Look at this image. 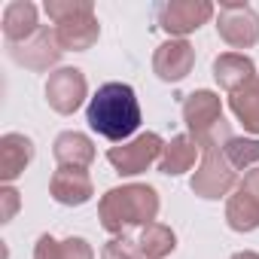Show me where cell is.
<instances>
[{"mask_svg":"<svg viewBox=\"0 0 259 259\" xmlns=\"http://www.w3.org/2000/svg\"><path fill=\"white\" fill-rule=\"evenodd\" d=\"M34 159V141L19 135V132H10L0 138V177L7 183H13Z\"/></svg>","mask_w":259,"mask_h":259,"instance_id":"4fadbf2b","label":"cell"},{"mask_svg":"<svg viewBox=\"0 0 259 259\" xmlns=\"http://www.w3.org/2000/svg\"><path fill=\"white\" fill-rule=\"evenodd\" d=\"M43 25H37V7L31 0H13L4 10V37L7 43H22L34 37Z\"/></svg>","mask_w":259,"mask_h":259,"instance_id":"2e32d148","label":"cell"},{"mask_svg":"<svg viewBox=\"0 0 259 259\" xmlns=\"http://www.w3.org/2000/svg\"><path fill=\"white\" fill-rule=\"evenodd\" d=\"M85 119L92 125V132H98L107 141L122 144L141 125V104H138L135 89L125 82H104L89 101Z\"/></svg>","mask_w":259,"mask_h":259,"instance_id":"6da1fadb","label":"cell"},{"mask_svg":"<svg viewBox=\"0 0 259 259\" xmlns=\"http://www.w3.org/2000/svg\"><path fill=\"white\" fill-rule=\"evenodd\" d=\"M138 259H147V256H138Z\"/></svg>","mask_w":259,"mask_h":259,"instance_id":"83f0119b","label":"cell"},{"mask_svg":"<svg viewBox=\"0 0 259 259\" xmlns=\"http://www.w3.org/2000/svg\"><path fill=\"white\" fill-rule=\"evenodd\" d=\"M235 183H238V177H235V168L229 165L223 147L201 150V165L192 174V192L201 198H223L235 189Z\"/></svg>","mask_w":259,"mask_h":259,"instance_id":"8992f818","label":"cell"},{"mask_svg":"<svg viewBox=\"0 0 259 259\" xmlns=\"http://www.w3.org/2000/svg\"><path fill=\"white\" fill-rule=\"evenodd\" d=\"M229 107L247 132L259 135V76L229 95Z\"/></svg>","mask_w":259,"mask_h":259,"instance_id":"d6986e66","label":"cell"},{"mask_svg":"<svg viewBox=\"0 0 259 259\" xmlns=\"http://www.w3.org/2000/svg\"><path fill=\"white\" fill-rule=\"evenodd\" d=\"M34 259H61V241H55L52 235H40L34 247Z\"/></svg>","mask_w":259,"mask_h":259,"instance_id":"cb8c5ba5","label":"cell"},{"mask_svg":"<svg viewBox=\"0 0 259 259\" xmlns=\"http://www.w3.org/2000/svg\"><path fill=\"white\" fill-rule=\"evenodd\" d=\"M198 144L192 135H177L171 138V144H165L162 150V159H159V171L168 174V177H177L189 168H195V159H198Z\"/></svg>","mask_w":259,"mask_h":259,"instance_id":"ac0fdd59","label":"cell"},{"mask_svg":"<svg viewBox=\"0 0 259 259\" xmlns=\"http://www.w3.org/2000/svg\"><path fill=\"white\" fill-rule=\"evenodd\" d=\"M226 223H229V229H235V232H253V229H259V198H256L250 189H244L241 183H238L235 192L229 195Z\"/></svg>","mask_w":259,"mask_h":259,"instance_id":"e0dca14e","label":"cell"},{"mask_svg":"<svg viewBox=\"0 0 259 259\" xmlns=\"http://www.w3.org/2000/svg\"><path fill=\"white\" fill-rule=\"evenodd\" d=\"M217 34L232 49H250L259 43V16L247 4H223L217 16Z\"/></svg>","mask_w":259,"mask_h":259,"instance_id":"52a82bcc","label":"cell"},{"mask_svg":"<svg viewBox=\"0 0 259 259\" xmlns=\"http://www.w3.org/2000/svg\"><path fill=\"white\" fill-rule=\"evenodd\" d=\"M213 79L220 82V89H226L229 95L238 92L241 85H247L250 79H256V67L247 55L241 52H223L213 61Z\"/></svg>","mask_w":259,"mask_h":259,"instance_id":"9a60e30c","label":"cell"},{"mask_svg":"<svg viewBox=\"0 0 259 259\" xmlns=\"http://www.w3.org/2000/svg\"><path fill=\"white\" fill-rule=\"evenodd\" d=\"M223 153L229 159V165L238 171V168H250L259 162V141H250V138H229L223 144Z\"/></svg>","mask_w":259,"mask_h":259,"instance_id":"44dd1931","label":"cell"},{"mask_svg":"<svg viewBox=\"0 0 259 259\" xmlns=\"http://www.w3.org/2000/svg\"><path fill=\"white\" fill-rule=\"evenodd\" d=\"M101 226L110 235H125L135 226H150L159 217V192L147 183H128L110 189L98 204Z\"/></svg>","mask_w":259,"mask_h":259,"instance_id":"7a4b0ae2","label":"cell"},{"mask_svg":"<svg viewBox=\"0 0 259 259\" xmlns=\"http://www.w3.org/2000/svg\"><path fill=\"white\" fill-rule=\"evenodd\" d=\"M159 28L174 34V37H183V34H192L198 31L210 16H213V7L207 0H171V4H162L159 7Z\"/></svg>","mask_w":259,"mask_h":259,"instance_id":"9c48e42d","label":"cell"},{"mask_svg":"<svg viewBox=\"0 0 259 259\" xmlns=\"http://www.w3.org/2000/svg\"><path fill=\"white\" fill-rule=\"evenodd\" d=\"M174 247H177V235L162 223H150L138 235V250L147 259H165L174 253Z\"/></svg>","mask_w":259,"mask_h":259,"instance_id":"ffe728a7","label":"cell"},{"mask_svg":"<svg viewBox=\"0 0 259 259\" xmlns=\"http://www.w3.org/2000/svg\"><path fill=\"white\" fill-rule=\"evenodd\" d=\"M104 259H138L141 250H138V241H132L128 235H113L107 244H104Z\"/></svg>","mask_w":259,"mask_h":259,"instance_id":"7402d4cb","label":"cell"},{"mask_svg":"<svg viewBox=\"0 0 259 259\" xmlns=\"http://www.w3.org/2000/svg\"><path fill=\"white\" fill-rule=\"evenodd\" d=\"M195 67V49L186 40H168L153 55V70L162 82H180Z\"/></svg>","mask_w":259,"mask_h":259,"instance_id":"8fae6325","label":"cell"},{"mask_svg":"<svg viewBox=\"0 0 259 259\" xmlns=\"http://www.w3.org/2000/svg\"><path fill=\"white\" fill-rule=\"evenodd\" d=\"M49 195L58 204L79 207V204L92 201L95 186H92V177L85 174V168H58L49 180Z\"/></svg>","mask_w":259,"mask_h":259,"instance_id":"7c38bea8","label":"cell"},{"mask_svg":"<svg viewBox=\"0 0 259 259\" xmlns=\"http://www.w3.org/2000/svg\"><path fill=\"white\" fill-rule=\"evenodd\" d=\"M46 16L55 22V37L64 52H85L98 43L101 25L92 0H46Z\"/></svg>","mask_w":259,"mask_h":259,"instance_id":"3957f363","label":"cell"},{"mask_svg":"<svg viewBox=\"0 0 259 259\" xmlns=\"http://www.w3.org/2000/svg\"><path fill=\"white\" fill-rule=\"evenodd\" d=\"M162 150H165L162 138H159L156 132H144V135L125 141V144H119V147H110L107 162L116 168V174L135 177V174L147 171L153 162H159V159H162Z\"/></svg>","mask_w":259,"mask_h":259,"instance_id":"5b68a950","label":"cell"},{"mask_svg":"<svg viewBox=\"0 0 259 259\" xmlns=\"http://www.w3.org/2000/svg\"><path fill=\"white\" fill-rule=\"evenodd\" d=\"M0 201H4V210H0V223H10L13 213L19 210V192L13 186H4L0 189Z\"/></svg>","mask_w":259,"mask_h":259,"instance_id":"d4e9b609","label":"cell"},{"mask_svg":"<svg viewBox=\"0 0 259 259\" xmlns=\"http://www.w3.org/2000/svg\"><path fill=\"white\" fill-rule=\"evenodd\" d=\"M232 259H259V253H253V250H241V253H235Z\"/></svg>","mask_w":259,"mask_h":259,"instance_id":"4316f807","label":"cell"},{"mask_svg":"<svg viewBox=\"0 0 259 259\" xmlns=\"http://www.w3.org/2000/svg\"><path fill=\"white\" fill-rule=\"evenodd\" d=\"M58 168H89L95 162V144L82 132H61L52 144Z\"/></svg>","mask_w":259,"mask_h":259,"instance_id":"5bb4252c","label":"cell"},{"mask_svg":"<svg viewBox=\"0 0 259 259\" xmlns=\"http://www.w3.org/2000/svg\"><path fill=\"white\" fill-rule=\"evenodd\" d=\"M61 259H95V250L85 238H67L61 241Z\"/></svg>","mask_w":259,"mask_h":259,"instance_id":"603a6c76","label":"cell"},{"mask_svg":"<svg viewBox=\"0 0 259 259\" xmlns=\"http://www.w3.org/2000/svg\"><path fill=\"white\" fill-rule=\"evenodd\" d=\"M10 52H13V58L19 61V64H25L28 70H49L52 64H58V58H61V46H58V37H55V31H49L46 25L34 34V37H28V40H22V43H10Z\"/></svg>","mask_w":259,"mask_h":259,"instance_id":"30bf717a","label":"cell"},{"mask_svg":"<svg viewBox=\"0 0 259 259\" xmlns=\"http://www.w3.org/2000/svg\"><path fill=\"white\" fill-rule=\"evenodd\" d=\"M183 122L189 128V135L195 138V144L201 150L207 147H223L232 135H229V122L223 119V104H220V95L201 89V92H192L186 101H183Z\"/></svg>","mask_w":259,"mask_h":259,"instance_id":"277c9868","label":"cell"},{"mask_svg":"<svg viewBox=\"0 0 259 259\" xmlns=\"http://www.w3.org/2000/svg\"><path fill=\"white\" fill-rule=\"evenodd\" d=\"M241 186L244 189H250L256 198H259V168H253V171H247V177L241 180Z\"/></svg>","mask_w":259,"mask_h":259,"instance_id":"484cf974","label":"cell"},{"mask_svg":"<svg viewBox=\"0 0 259 259\" xmlns=\"http://www.w3.org/2000/svg\"><path fill=\"white\" fill-rule=\"evenodd\" d=\"M85 92H89L85 76H82V70H76V67H58V70L49 73V79H46V101H49V107H52L55 113H61V116L76 113V110L82 107V101H85Z\"/></svg>","mask_w":259,"mask_h":259,"instance_id":"ba28073f","label":"cell"}]
</instances>
